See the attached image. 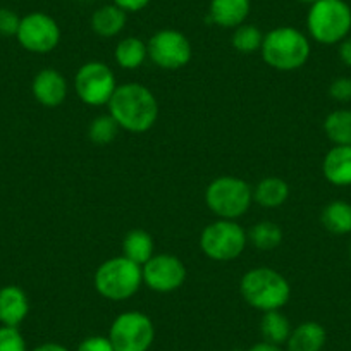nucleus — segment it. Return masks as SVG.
<instances>
[{
  "mask_svg": "<svg viewBox=\"0 0 351 351\" xmlns=\"http://www.w3.org/2000/svg\"><path fill=\"white\" fill-rule=\"evenodd\" d=\"M107 106H109V114L119 124V128L130 133H145L157 123V99L152 90L140 83H126L117 86Z\"/></svg>",
  "mask_w": 351,
  "mask_h": 351,
  "instance_id": "1",
  "label": "nucleus"
},
{
  "mask_svg": "<svg viewBox=\"0 0 351 351\" xmlns=\"http://www.w3.org/2000/svg\"><path fill=\"white\" fill-rule=\"evenodd\" d=\"M243 300L260 312L281 310L291 296V286L281 272L271 267L250 269L239 281Z\"/></svg>",
  "mask_w": 351,
  "mask_h": 351,
  "instance_id": "2",
  "label": "nucleus"
},
{
  "mask_svg": "<svg viewBox=\"0 0 351 351\" xmlns=\"http://www.w3.org/2000/svg\"><path fill=\"white\" fill-rule=\"evenodd\" d=\"M263 60L278 71H296L306 64L310 57V42L305 33L293 26H279L263 35Z\"/></svg>",
  "mask_w": 351,
  "mask_h": 351,
  "instance_id": "3",
  "label": "nucleus"
},
{
  "mask_svg": "<svg viewBox=\"0 0 351 351\" xmlns=\"http://www.w3.org/2000/svg\"><path fill=\"white\" fill-rule=\"evenodd\" d=\"M308 35L322 45H336L351 32V8L346 0H319L306 14Z\"/></svg>",
  "mask_w": 351,
  "mask_h": 351,
  "instance_id": "4",
  "label": "nucleus"
},
{
  "mask_svg": "<svg viewBox=\"0 0 351 351\" xmlns=\"http://www.w3.org/2000/svg\"><path fill=\"white\" fill-rule=\"evenodd\" d=\"M93 282L100 296L110 302H124L136 295L141 288L143 272L141 265L126 256H112L97 269Z\"/></svg>",
  "mask_w": 351,
  "mask_h": 351,
  "instance_id": "5",
  "label": "nucleus"
},
{
  "mask_svg": "<svg viewBox=\"0 0 351 351\" xmlns=\"http://www.w3.org/2000/svg\"><path fill=\"white\" fill-rule=\"evenodd\" d=\"M205 202L217 217L236 221L252 207L253 188L234 176H221L207 186Z\"/></svg>",
  "mask_w": 351,
  "mask_h": 351,
  "instance_id": "6",
  "label": "nucleus"
},
{
  "mask_svg": "<svg viewBox=\"0 0 351 351\" xmlns=\"http://www.w3.org/2000/svg\"><path fill=\"white\" fill-rule=\"evenodd\" d=\"M248 234L231 219H219L202 231L200 248L215 262H231L245 252Z\"/></svg>",
  "mask_w": 351,
  "mask_h": 351,
  "instance_id": "7",
  "label": "nucleus"
},
{
  "mask_svg": "<svg viewBox=\"0 0 351 351\" xmlns=\"http://www.w3.org/2000/svg\"><path fill=\"white\" fill-rule=\"evenodd\" d=\"M109 339L116 351H148L155 339L154 322L138 310H130L114 319Z\"/></svg>",
  "mask_w": 351,
  "mask_h": 351,
  "instance_id": "8",
  "label": "nucleus"
},
{
  "mask_svg": "<svg viewBox=\"0 0 351 351\" xmlns=\"http://www.w3.org/2000/svg\"><path fill=\"white\" fill-rule=\"evenodd\" d=\"M116 88L112 69L100 60L83 64L74 76V92L77 99L90 107L107 106Z\"/></svg>",
  "mask_w": 351,
  "mask_h": 351,
  "instance_id": "9",
  "label": "nucleus"
},
{
  "mask_svg": "<svg viewBox=\"0 0 351 351\" xmlns=\"http://www.w3.org/2000/svg\"><path fill=\"white\" fill-rule=\"evenodd\" d=\"M147 47L152 62L167 71L181 69L193 56L188 36L178 29H160L148 40Z\"/></svg>",
  "mask_w": 351,
  "mask_h": 351,
  "instance_id": "10",
  "label": "nucleus"
},
{
  "mask_svg": "<svg viewBox=\"0 0 351 351\" xmlns=\"http://www.w3.org/2000/svg\"><path fill=\"white\" fill-rule=\"evenodd\" d=\"M16 38L28 52L49 53L59 45L60 28L52 16L45 12H32L21 18Z\"/></svg>",
  "mask_w": 351,
  "mask_h": 351,
  "instance_id": "11",
  "label": "nucleus"
},
{
  "mask_svg": "<svg viewBox=\"0 0 351 351\" xmlns=\"http://www.w3.org/2000/svg\"><path fill=\"white\" fill-rule=\"evenodd\" d=\"M143 282L157 293H172L186 281V267L176 255L160 253L154 255L143 267Z\"/></svg>",
  "mask_w": 351,
  "mask_h": 351,
  "instance_id": "12",
  "label": "nucleus"
},
{
  "mask_svg": "<svg viewBox=\"0 0 351 351\" xmlns=\"http://www.w3.org/2000/svg\"><path fill=\"white\" fill-rule=\"evenodd\" d=\"M33 97L36 102L42 104L43 107H59L67 97V81L59 71L56 69H43L33 77L32 84Z\"/></svg>",
  "mask_w": 351,
  "mask_h": 351,
  "instance_id": "13",
  "label": "nucleus"
},
{
  "mask_svg": "<svg viewBox=\"0 0 351 351\" xmlns=\"http://www.w3.org/2000/svg\"><path fill=\"white\" fill-rule=\"evenodd\" d=\"M29 312L26 293L19 286H4L0 289V324L19 327Z\"/></svg>",
  "mask_w": 351,
  "mask_h": 351,
  "instance_id": "14",
  "label": "nucleus"
},
{
  "mask_svg": "<svg viewBox=\"0 0 351 351\" xmlns=\"http://www.w3.org/2000/svg\"><path fill=\"white\" fill-rule=\"evenodd\" d=\"M322 172L334 186H351V145H334L324 157Z\"/></svg>",
  "mask_w": 351,
  "mask_h": 351,
  "instance_id": "15",
  "label": "nucleus"
},
{
  "mask_svg": "<svg viewBox=\"0 0 351 351\" xmlns=\"http://www.w3.org/2000/svg\"><path fill=\"white\" fill-rule=\"evenodd\" d=\"M252 11V0H210L208 18L221 28H238Z\"/></svg>",
  "mask_w": 351,
  "mask_h": 351,
  "instance_id": "16",
  "label": "nucleus"
},
{
  "mask_svg": "<svg viewBox=\"0 0 351 351\" xmlns=\"http://www.w3.org/2000/svg\"><path fill=\"white\" fill-rule=\"evenodd\" d=\"M327 343V332L319 322H303L289 334L286 346L288 351H322Z\"/></svg>",
  "mask_w": 351,
  "mask_h": 351,
  "instance_id": "17",
  "label": "nucleus"
},
{
  "mask_svg": "<svg viewBox=\"0 0 351 351\" xmlns=\"http://www.w3.org/2000/svg\"><path fill=\"white\" fill-rule=\"evenodd\" d=\"M128 21V12L117 8L116 4H107L97 9L92 16V29L102 38H112L124 29Z\"/></svg>",
  "mask_w": 351,
  "mask_h": 351,
  "instance_id": "18",
  "label": "nucleus"
},
{
  "mask_svg": "<svg viewBox=\"0 0 351 351\" xmlns=\"http://www.w3.org/2000/svg\"><path fill=\"white\" fill-rule=\"evenodd\" d=\"M289 197V184L281 178L269 176L253 188V202L263 208H278L286 204Z\"/></svg>",
  "mask_w": 351,
  "mask_h": 351,
  "instance_id": "19",
  "label": "nucleus"
},
{
  "mask_svg": "<svg viewBox=\"0 0 351 351\" xmlns=\"http://www.w3.org/2000/svg\"><path fill=\"white\" fill-rule=\"evenodd\" d=\"M148 57V47L138 36H128L123 38L116 45L114 50V59H116L117 66H121L123 69L134 71L141 66V64L147 60Z\"/></svg>",
  "mask_w": 351,
  "mask_h": 351,
  "instance_id": "20",
  "label": "nucleus"
},
{
  "mask_svg": "<svg viewBox=\"0 0 351 351\" xmlns=\"http://www.w3.org/2000/svg\"><path fill=\"white\" fill-rule=\"evenodd\" d=\"M154 239L143 229H133V231H130L124 236L123 256H126L131 262L138 263L141 267L154 256Z\"/></svg>",
  "mask_w": 351,
  "mask_h": 351,
  "instance_id": "21",
  "label": "nucleus"
},
{
  "mask_svg": "<svg viewBox=\"0 0 351 351\" xmlns=\"http://www.w3.org/2000/svg\"><path fill=\"white\" fill-rule=\"evenodd\" d=\"M291 330V324H289L288 317H286L281 310L263 312L262 320H260V332H262L263 341L282 346V344H286V341H288Z\"/></svg>",
  "mask_w": 351,
  "mask_h": 351,
  "instance_id": "22",
  "label": "nucleus"
},
{
  "mask_svg": "<svg viewBox=\"0 0 351 351\" xmlns=\"http://www.w3.org/2000/svg\"><path fill=\"white\" fill-rule=\"evenodd\" d=\"M324 228L337 236L351 232V205L344 200H334L324 207L320 215Z\"/></svg>",
  "mask_w": 351,
  "mask_h": 351,
  "instance_id": "23",
  "label": "nucleus"
},
{
  "mask_svg": "<svg viewBox=\"0 0 351 351\" xmlns=\"http://www.w3.org/2000/svg\"><path fill=\"white\" fill-rule=\"evenodd\" d=\"M324 131L334 145H351V110L330 112L324 121Z\"/></svg>",
  "mask_w": 351,
  "mask_h": 351,
  "instance_id": "24",
  "label": "nucleus"
},
{
  "mask_svg": "<svg viewBox=\"0 0 351 351\" xmlns=\"http://www.w3.org/2000/svg\"><path fill=\"white\" fill-rule=\"evenodd\" d=\"M248 239L258 250H276L282 243V229L276 222H258L250 229Z\"/></svg>",
  "mask_w": 351,
  "mask_h": 351,
  "instance_id": "25",
  "label": "nucleus"
},
{
  "mask_svg": "<svg viewBox=\"0 0 351 351\" xmlns=\"http://www.w3.org/2000/svg\"><path fill=\"white\" fill-rule=\"evenodd\" d=\"M231 43L239 53H255L262 49L263 33L256 26L243 23L241 26L234 28Z\"/></svg>",
  "mask_w": 351,
  "mask_h": 351,
  "instance_id": "26",
  "label": "nucleus"
},
{
  "mask_svg": "<svg viewBox=\"0 0 351 351\" xmlns=\"http://www.w3.org/2000/svg\"><path fill=\"white\" fill-rule=\"evenodd\" d=\"M117 131H119V124L114 121L110 114H104V116L95 117L88 126V138L97 145H107L114 141Z\"/></svg>",
  "mask_w": 351,
  "mask_h": 351,
  "instance_id": "27",
  "label": "nucleus"
},
{
  "mask_svg": "<svg viewBox=\"0 0 351 351\" xmlns=\"http://www.w3.org/2000/svg\"><path fill=\"white\" fill-rule=\"evenodd\" d=\"M0 351H28L25 337L18 327L0 326Z\"/></svg>",
  "mask_w": 351,
  "mask_h": 351,
  "instance_id": "28",
  "label": "nucleus"
},
{
  "mask_svg": "<svg viewBox=\"0 0 351 351\" xmlns=\"http://www.w3.org/2000/svg\"><path fill=\"white\" fill-rule=\"evenodd\" d=\"M21 18L11 9H0V36L18 35Z\"/></svg>",
  "mask_w": 351,
  "mask_h": 351,
  "instance_id": "29",
  "label": "nucleus"
},
{
  "mask_svg": "<svg viewBox=\"0 0 351 351\" xmlns=\"http://www.w3.org/2000/svg\"><path fill=\"white\" fill-rule=\"evenodd\" d=\"M329 95L332 97L336 102H351V77H336L329 86Z\"/></svg>",
  "mask_w": 351,
  "mask_h": 351,
  "instance_id": "30",
  "label": "nucleus"
},
{
  "mask_svg": "<svg viewBox=\"0 0 351 351\" xmlns=\"http://www.w3.org/2000/svg\"><path fill=\"white\" fill-rule=\"evenodd\" d=\"M76 351H116L109 336H88L77 344Z\"/></svg>",
  "mask_w": 351,
  "mask_h": 351,
  "instance_id": "31",
  "label": "nucleus"
},
{
  "mask_svg": "<svg viewBox=\"0 0 351 351\" xmlns=\"http://www.w3.org/2000/svg\"><path fill=\"white\" fill-rule=\"evenodd\" d=\"M152 0H112V4L121 8L126 12H140L150 4Z\"/></svg>",
  "mask_w": 351,
  "mask_h": 351,
  "instance_id": "32",
  "label": "nucleus"
},
{
  "mask_svg": "<svg viewBox=\"0 0 351 351\" xmlns=\"http://www.w3.org/2000/svg\"><path fill=\"white\" fill-rule=\"evenodd\" d=\"M339 59L344 66L351 67V36H346L339 43Z\"/></svg>",
  "mask_w": 351,
  "mask_h": 351,
  "instance_id": "33",
  "label": "nucleus"
},
{
  "mask_svg": "<svg viewBox=\"0 0 351 351\" xmlns=\"http://www.w3.org/2000/svg\"><path fill=\"white\" fill-rule=\"evenodd\" d=\"M248 351H285L278 344L267 343V341H260V343H255L253 346L248 348Z\"/></svg>",
  "mask_w": 351,
  "mask_h": 351,
  "instance_id": "34",
  "label": "nucleus"
},
{
  "mask_svg": "<svg viewBox=\"0 0 351 351\" xmlns=\"http://www.w3.org/2000/svg\"><path fill=\"white\" fill-rule=\"evenodd\" d=\"M32 351H69V350H67L64 344H59V343H43V344H38L36 348H33Z\"/></svg>",
  "mask_w": 351,
  "mask_h": 351,
  "instance_id": "35",
  "label": "nucleus"
},
{
  "mask_svg": "<svg viewBox=\"0 0 351 351\" xmlns=\"http://www.w3.org/2000/svg\"><path fill=\"white\" fill-rule=\"evenodd\" d=\"M298 2H302V4H308V5H313L315 2H319V0H298Z\"/></svg>",
  "mask_w": 351,
  "mask_h": 351,
  "instance_id": "36",
  "label": "nucleus"
},
{
  "mask_svg": "<svg viewBox=\"0 0 351 351\" xmlns=\"http://www.w3.org/2000/svg\"><path fill=\"white\" fill-rule=\"evenodd\" d=\"M81 2H90V0H81Z\"/></svg>",
  "mask_w": 351,
  "mask_h": 351,
  "instance_id": "37",
  "label": "nucleus"
},
{
  "mask_svg": "<svg viewBox=\"0 0 351 351\" xmlns=\"http://www.w3.org/2000/svg\"><path fill=\"white\" fill-rule=\"evenodd\" d=\"M350 255H351V246H350Z\"/></svg>",
  "mask_w": 351,
  "mask_h": 351,
  "instance_id": "38",
  "label": "nucleus"
}]
</instances>
